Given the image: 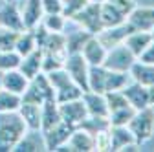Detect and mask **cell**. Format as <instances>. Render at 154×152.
Listing matches in <instances>:
<instances>
[{
  "instance_id": "6da1fadb",
  "label": "cell",
  "mask_w": 154,
  "mask_h": 152,
  "mask_svg": "<svg viewBox=\"0 0 154 152\" xmlns=\"http://www.w3.org/2000/svg\"><path fill=\"white\" fill-rule=\"evenodd\" d=\"M26 123L18 110L0 112V152H13L17 143L26 134Z\"/></svg>"
},
{
  "instance_id": "7a4b0ae2",
  "label": "cell",
  "mask_w": 154,
  "mask_h": 152,
  "mask_svg": "<svg viewBox=\"0 0 154 152\" xmlns=\"http://www.w3.org/2000/svg\"><path fill=\"white\" fill-rule=\"evenodd\" d=\"M20 99H22V103H35V105H42L46 101H55V90H53L51 83L48 81L44 71L37 73L35 77L29 79L28 88L24 90Z\"/></svg>"
},
{
  "instance_id": "3957f363",
  "label": "cell",
  "mask_w": 154,
  "mask_h": 152,
  "mask_svg": "<svg viewBox=\"0 0 154 152\" xmlns=\"http://www.w3.org/2000/svg\"><path fill=\"white\" fill-rule=\"evenodd\" d=\"M127 126L130 128L134 139L140 145L150 141L154 138V106H145L141 110H136Z\"/></svg>"
},
{
  "instance_id": "277c9868",
  "label": "cell",
  "mask_w": 154,
  "mask_h": 152,
  "mask_svg": "<svg viewBox=\"0 0 154 152\" xmlns=\"http://www.w3.org/2000/svg\"><path fill=\"white\" fill-rule=\"evenodd\" d=\"M68 20L75 22L79 28L86 29L92 35H97L103 26H101V4H92L88 2L81 11H77L73 17H70Z\"/></svg>"
},
{
  "instance_id": "5b68a950",
  "label": "cell",
  "mask_w": 154,
  "mask_h": 152,
  "mask_svg": "<svg viewBox=\"0 0 154 152\" xmlns=\"http://www.w3.org/2000/svg\"><path fill=\"white\" fill-rule=\"evenodd\" d=\"M134 62H136L134 53L125 44H119V46H114V48L106 50L103 66L112 70V71H128Z\"/></svg>"
},
{
  "instance_id": "8992f818",
  "label": "cell",
  "mask_w": 154,
  "mask_h": 152,
  "mask_svg": "<svg viewBox=\"0 0 154 152\" xmlns=\"http://www.w3.org/2000/svg\"><path fill=\"white\" fill-rule=\"evenodd\" d=\"M64 70L72 77L75 84H79L85 92L88 90V62L85 61V57L81 53H68L66 61H64Z\"/></svg>"
},
{
  "instance_id": "52a82bcc",
  "label": "cell",
  "mask_w": 154,
  "mask_h": 152,
  "mask_svg": "<svg viewBox=\"0 0 154 152\" xmlns=\"http://www.w3.org/2000/svg\"><path fill=\"white\" fill-rule=\"evenodd\" d=\"M108 139H110V150H116V152H119V150H140L141 145L134 139L132 136V132L128 126H114L110 125L108 126Z\"/></svg>"
},
{
  "instance_id": "ba28073f",
  "label": "cell",
  "mask_w": 154,
  "mask_h": 152,
  "mask_svg": "<svg viewBox=\"0 0 154 152\" xmlns=\"http://www.w3.org/2000/svg\"><path fill=\"white\" fill-rule=\"evenodd\" d=\"M57 105H59L61 119L72 128L81 126V123L88 117V112H86V106L83 103V97L75 99V101H68V103H57Z\"/></svg>"
},
{
  "instance_id": "9c48e42d",
  "label": "cell",
  "mask_w": 154,
  "mask_h": 152,
  "mask_svg": "<svg viewBox=\"0 0 154 152\" xmlns=\"http://www.w3.org/2000/svg\"><path fill=\"white\" fill-rule=\"evenodd\" d=\"M132 31H134V26H132L128 20H125V22L114 26V28H105V29H101L95 37H97V39L101 41V44L108 50V48H114V46L123 44L125 39H127Z\"/></svg>"
},
{
  "instance_id": "30bf717a",
  "label": "cell",
  "mask_w": 154,
  "mask_h": 152,
  "mask_svg": "<svg viewBox=\"0 0 154 152\" xmlns=\"http://www.w3.org/2000/svg\"><path fill=\"white\" fill-rule=\"evenodd\" d=\"M0 28H6L11 31H24V22L18 9V0L15 2H6L2 0L0 4Z\"/></svg>"
},
{
  "instance_id": "8fae6325",
  "label": "cell",
  "mask_w": 154,
  "mask_h": 152,
  "mask_svg": "<svg viewBox=\"0 0 154 152\" xmlns=\"http://www.w3.org/2000/svg\"><path fill=\"white\" fill-rule=\"evenodd\" d=\"M20 17L24 22V29H33L35 26L41 24L44 11H42V0H20L18 4Z\"/></svg>"
},
{
  "instance_id": "7c38bea8",
  "label": "cell",
  "mask_w": 154,
  "mask_h": 152,
  "mask_svg": "<svg viewBox=\"0 0 154 152\" xmlns=\"http://www.w3.org/2000/svg\"><path fill=\"white\" fill-rule=\"evenodd\" d=\"M72 132H73V128L68 126L64 121H61L59 125H55V126H51L50 130L42 132L46 150H57L59 147L66 145L68 139H70V136H72Z\"/></svg>"
},
{
  "instance_id": "4fadbf2b",
  "label": "cell",
  "mask_w": 154,
  "mask_h": 152,
  "mask_svg": "<svg viewBox=\"0 0 154 152\" xmlns=\"http://www.w3.org/2000/svg\"><path fill=\"white\" fill-rule=\"evenodd\" d=\"M83 103L86 106L88 116H92V117H108V105H106L105 93L86 90L83 93Z\"/></svg>"
},
{
  "instance_id": "5bb4252c",
  "label": "cell",
  "mask_w": 154,
  "mask_h": 152,
  "mask_svg": "<svg viewBox=\"0 0 154 152\" xmlns=\"http://www.w3.org/2000/svg\"><path fill=\"white\" fill-rule=\"evenodd\" d=\"M121 92L125 93L128 105H130L134 110H141V108H145V106H150V103H149V88H147V86L130 81Z\"/></svg>"
},
{
  "instance_id": "9a60e30c",
  "label": "cell",
  "mask_w": 154,
  "mask_h": 152,
  "mask_svg": "<svg viewBox=\"0 0 154 152\" xmlns=\"http://www.w3.org/2000/svg\"><path fill=\"white\" fill-rule=\"evenodd\" d=\"M81 55L85 57L88 66H101L105 61V55H106V48L101 44V41L95 35H90V39L81 48Z\"/></svg>"
},
{
  "instance_id": "2e32d148",
  "label": "cell",
  "mask_w": 154,
  "mask_h": 152,
  "mask_svg": "<svg viewBox=\"0 0 154 152\" xmlns=\"http://www.w3.org/2000/svg\"><path fill=\"white\" fill-rule=\"evenodd\" d=\"M66 145H68L70 152H92V150H95L94 136L88 130L81 128V126L73 128V132H72V136H70Z\"/></svg>"
},
{
  "instance_id": "e0dca14e",
  "label": "cell",
  "mask_w": 154,
  "mask_h": 152,
  "mask_svg": "<svg viewBox=\"0 0 154 152\" xmlns=\"http://www.w3.org/2000/svg\"><path fill=\"white\" fill-rule=\"evenodd\" d=\"M127 20L134 26V29L150 31L154 28V8L152 6H141V8L136 6Z\"/></svg>"
},
{
  "instance_id": "ac0fdd59",
  "label": "cell",
  "mask_w": 154,
  "mask_h": 152,
  "mask_svg": "<svg viewBox=\"0 0 154 152\" xmlns=\"http://www.w3.org/2000/svg\"><path fill=\"white\" fill-rule=\"evenodd\" d=\"M42 150H46V145L41 130H26L22 139L13 148V152H42Z\"/></svg>"
},
{
  "instance_id": "d6986e66",
  "label": "cell",
  "mask_w": 154,
  "mask_h": 152,
  "mask_svg": "<svg viewBox=\"0 0 154 152\" xmlns=\"http://www.w3.org/2000/svg\"><path fill=\"white\" fill-rule=\"evenodd\" d=\"M28 83H29V79L18 68L8 70L2 75V88L9 90L13 93H18V96H22V93H24V90L28 88Z\"/></svg>"
},
{
  "instance_id": "ffe728a7",
  "label": "cell",
  "mask_w": 154,
  "mask_h": 152,
  "mask_svg": "<svg viewBox=\"0 0 154 152\" xmlns=\"http://www.w3.org/2000/svg\"><path fill=\"white\" fill-rule=\"evenodd\" d=\"M128 75H130V81L134 83H140L147 88L154 86V64H147L136 59V62L128 70Z\"/></svg>"
},
{
  "instance_id": "44dd1931",
  "label": "cell",
  "mask_w": 154,
  "mask_h": 152,
  "mask_svg": "<svg viewBox=\"0 0 154 152\" xmlns=\"http://www.w3.org/2000/svg\"><path fill=\"white\" fill-rule=\"evenodd\" d=\"M18 114L24 119L28 130H41V119H42V105L35 103H20Z\"/></svg>"
},
{
  "instance_id": "7402d4cb",
  "label": "cell",
  "mask_w": 154,
  "mask_h": 152,
  "mask_svg": "<svg viewBox=\"0 0 154 152\" xmlns=\"http://www.w3.org/2000/svg\"><path fill=\"white\" fill-rule=\"evenodd\" d=\"M18 70H20L28 79L35 77L37 73H41L42 71V50L37 48L31 53L24 55L20 59V64H18Z\"/></svg>"
},
{
  "instance_id": "603a6c76",
  "label": "cell",
  "mask_w": 154,
  "mask_h": 152,
  "mask_svg": "<svg viewBox=\"0 0 154 152\" xmlns=\"http://www.w3.org/2000/svg\"><path fill=\"white\" fill-rule=\"evenodd\" d=\"M152 42V35H150V31H143V29H134L127 39H125V46L134 53V57H138L141 55V51L149 46Z\"/></svg>"
},
{
  "instance_id": "cb8c5ba5",
  "label": "cell",
  "mask_w": 154,
  "mask_h": 152,
  "mask_svg": "<svg viewBox=\"0 0 154 152\" xmlns=\"http://www.w3.org/2000/svg\"><path fill=\"white\" fill-rule=\"evenodd\" d=\"M61 119V114H59V105L57 101H46L42 103V119H41V132L50 130L51 126L59 125Z\"/></svg>"
},
{
  "instance_id": "d4e9b609",
  "label": "cell",
  "mask_w": 154,
  "mask_h": 152,
  "mask_svg": "<svg viewBox=\"0 0 154 152\" xmlns=\"http://www.w3.org/2000/svg\"><path fill=\"white\" fill-rule=\"evenodd\" d=\"M106 73H108V70L103 64L101 66H90V70H88V90L105 93Z\"/></svg>"
},
{
  "instance_id": "484cf974",
  "label": "cell",
  "mask_w": 154,
  "mask_h": 152,
  "mask_svg": "<svg viewBox=\"0 0 154 152\" xmlns=\"http://www.w3.org/2000/svg\"><path fill=\"white\" fill-rule=\"evenodd\" d=\"M127 18L116 9L108 0L101 4V26H103V29L105 28H114V26H118V24H121Z\"/></svg>"
},
{
  "instance_id": "4316f807",
  "label": "cell",
  "mask_w": 154,
  "mask_h": 152,
  "mask_svg": "<svg viewBox=\"0 0 154 152\" xmlns=\"http://www.w3.org/2000/svg\"><path fill=\"white\" fill-rule=\"evenodd\" d=\"M64 35H66V50H68V53H81V48L90 39L92 33H88L83 28H77L75 31L64 33Z\"/></svg>"
},
{
  "instance_id": "83f0119b",
  "label": "cell",
  "mask_w": 154,
  "mask_h": 152,
  "mask_svg": "<svg viewBox=\"0 0 154 152\" xmlns=\"http://www.w3.org/2000/svg\"><path fill=\"white\" fill-rule=\"evenodd\" d=\"M33 50H37V42H35V37H33V31L31 29H24L18 33L17 37V42H15V51L24 57L28 53H31Z\"/></svg>"
},
{
  "instance_id": "f1b7e54d",
  "label": "cell",
  "mask_w": 154,
  "mask_h": 152,
  "mask_svg": "<svg viewBox=\"0 0 154 152\" xmlns=\"http://www.w3.org/2000/svg\"><path fill=\"white\" fill-rule=\"evenodd\" d=\"M128 83H130L128 71H112V70H108V73H106V84H105V93L106 92H114V90H123Z\"/></svg>"
},
{
  "instance_id": "f546056e",
  "label": "cell",
  "mask_w": 154,
  "mask_h": 152,
  "mask_svg": "<svg viewBox=\"0 0 154 152\" xmlns=\"http://www.w3.org/2000/svg\"><path fill=\"white\" fill-rule=\"evenodd\" d=\"M83 93H85V90H83L79 84H75V83L72 81V83H68L66 86H63V88H59V90L55 92V101H57V103L75 101V99H81Z\"/></svg>"
},
{
  "instance_id": "4dcf8cb0",
  "label": "cell",
  "mask_w": 154,
  "mask_h": 152,
  "mask_svg": "<svg viewBox=\"0 0 154 152\" xmlns=\"http://www.w3.org/2000/svg\"><path fill=\"white\" fill-rule=\"evenodd\" d=\"M66 22L68 18L63 13H55V15H44L41 24L50 31V33H64L66 29Z\"/></svg>"
},
{
  "instance_id": "1f68e13d",
  "label": "cell",
  "mask_w": 154,
  "mask_h": 152,
  "mask_svg": "<svg viewBox=\"0 0 154 152\" xmlns=\"http://www.w3.org/2000/svg\"><path fill=\"white\" fill-rule=\"evenodd\" d=\"M20 103H22V99L18 93L0 88V112H15V110H18Z\"/></svg>"
},
{
  "instance_id": "d6a6232c",
  "label": "cell",
  "mask_w": 154,
  "mask_h": 152,
  "mask_svg": "<svg viewBox=\"0 0 154 152\" xmlns=\"http://www.w3.org/2000/svg\"><path fill=\"white\" fill-rule=\"evenodd\" d=\"M134 110L132 106H125V108H119V110H114L108 114V123L114 125V126H127L134 116Z\"/></svg>"
},
{
  "instance_id": "836d02e7",
  "label": "cell",
  "mask_w": 154,
  "mask_h": 152,
  "mask_svg": "<svg viewBox=\"0 0 154 152\" xmlns=\"http://www.w3.org/2000/svg\"><path fill=\"white\" fill-rule=\"evenodd\" d=\"M106 97V105H108V114L114 112V110H119V108H125V106H130L125 93L121 90H114V92H106L105 93Z\"/></svg>"
},
{
  "instance_id": "e575fe53",
  "label": "cell",
  "mask_w": 154,
  "mask_h": 152,
  "mask_svg": "<svg viewBox=\"0 0 154 152\" xmlns=\"http://www.w3.org/2000/svg\"><path fill=\"white\" fill-rule=\"evenodd\" d=\"M20 59H22V57L18 55L15 50L0 51V70H2V71H8V70L18 68V64H20Z\"/></svg>"
},
{
  "instance_id": "d590c367",
  "label": "cell",
  "mask_w": 154,
  "mask_h": 152,
  "mask_svg": "<svg viewBox=\"0 0 154 152\" xmlns=\"http://www.w3.org/2000/svg\"><path fill=\"white\" fill-rule=\"evenodd\" d=\"M20 31H11L6 28H0V51H9L15 50V42Z\"/></svg>"
},
{
  "instance_id": "8d00e7d4",
  "label": "cell",
  "mask_w": 154,
  "mask_h": 152,
  "mask_svg": "<svg viewBox=\"0 0 154 152\" xmlns=\"http://www.w3.org/2000/svg\"><path fill=\"white\" fill-rule=\"evenodd\" d=\"M61 4H63V15L66 18H70L77 11H81L88 4V0H61Z\"/></svg>"
},
{
  "instance_id": "74e56055",
  "label": "cell",
  "mask_w": 154,
  "mask_h": 152,
  "mask_svg": "<svg viewBox=\"0 0 154 152\" xmlns=\"http://www.w3.org/2000/svg\"><path fill=\"white\" fill-rule=\"evenodd\" d=\"M108 2L118 9L125 18H128V15L134 11V8H136L138 4H136V0H108Z\"/></svg>"
},
{
  "instance_id": "f35d334b",
  "label": "cell",
  "mask_w": 154,
  "mask_h": 152,
  "mask_svg": "<svg viewBox=\"0 0 154 152\" xmlns=\"http://www.w3.org/2000/svg\"><path fill=\"white\" fill-rule=\"evenodd\" d=\"M42 11H44V15L63 13V4H61V0H42Z\"/></svg>"
},
{
  "instance_id": "ab89813d",
  "label": "cell",
  "mask_w": 154,
  "mask_h": 152,
  "mask_svg": "<svg viewBox=\"0 0 154 152\" xmlns=\"http://www.w3.org/2000/svg\"><path fill=\"white\" fill-rule=\"evenodd\" d=\"M138 61L147 62V64H154V41L141 51V55L138 57Z\"/></svg>"
},
{
  "instance_id": "60d3db41",
  "label": "cell",
  "mask_w": 154,
  "mask_h": 152,
  "mask_svg": "<svg viewBox=\"0 0 154 152\" xmlns=\"http://www.w3.org/2000/svg\"><path fill=\"white\" fill-rule=\"evenodd\" d=\"M149 103H150V106H154V86L149 88Z\"/></svg>"
},
{
  "instance_id": "b9f144b4",
  "label": "cell",
  "mask_w": 154,
  "mask_h": 152,
  "mask_svg": "<svg viewBox=\"0 0 154 152\" xmlns=\"http://www.w3.org/2000/svg\"><path fill=\"white\" fill-rule=\"evenodd\" d=\"M88 2H92V4H103V2H106V0H88Z\"/></svg>"
},
{
  "instance_id": "7bdbcfd3",
  "label": "cell",
  "mask_w": 154,
  "mask_h": 152,
  "mask_svg": "<svg viewBox=\"0 0 154 152\" xmlns=\"http://www.w3.org/2000/svg\"><path fill=\"white\" fill-rule=\"evenodd\" d=\"M2 75H4V71L0 70V88H2Z\"/></svg>"
},
{
  "instance_id": "ee69618b",
  "label": "cell",
  "mask_w": 154,
  "mask_h": 152,
  "mask_svg": "<svg viewBox=\"0 0 154 152\" xmlns=\"http://www.w3.org/2000/svg\"><path fill=\"white\" fill-rule=\"evenodd\" d=\"M150 35H152V41H154V28L150 29Z\"/></svg>"
},
{
  "instance_id": "f6af8a7d",
  "label": "cell",
  "mask_w": 154,
  "mask_h": 152,
  "mask_svg": "<svg viewBox=\"0 0 154 152\" xmlns=\"http://www.w3.org/2000/svg\"><path fill=\"white\" fill-rule=\"evenodd\" d=\"M6 2H15V0H6Z\"/></svg>"
}]
</instances>
